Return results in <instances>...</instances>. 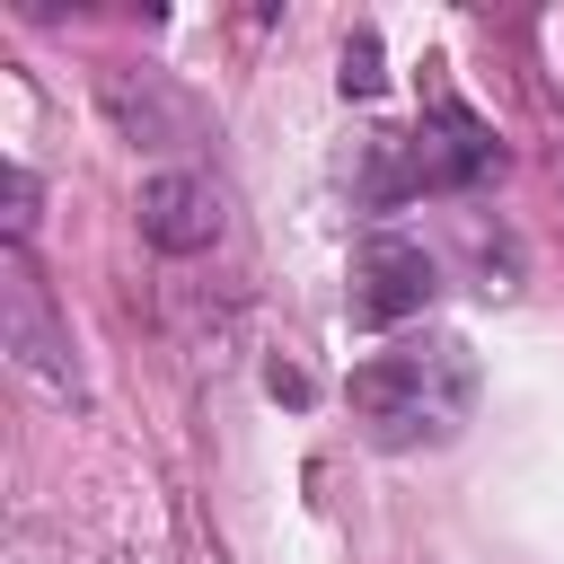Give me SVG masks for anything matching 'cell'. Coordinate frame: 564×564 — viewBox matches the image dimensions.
Returning <instances> with one entry per match:
<instances>
[{
    "instance_id": "8992f818",
    "label": "cell",
    "mask_w": 564,
    "mask_h": 564,
    "mask_svg": "<svg viewBox=\"0 0 564 564\" xmlns=\"http://www.w3.org/2000/svg\"><path fill=\"white\" fill-rule=\"evenodd\" d=\"M370 88H379V35L361 26V35L344 44V97H370Z\"/></svg>"
},
{
    "instance_id": "5b68a950",
    "label": "cell",
    "mask_w": 564,
    "mask_h": 564,
    "mask_svg": "<svg viewBox=\"0 0 564 564\" xmlns=\"http://www.w3.org/2000/svg\"><path fill=\"white\" fill-rule=\"evenodd\" d=\"M432 291H441V264L414 238H361V256H352V317L361 326H405L432 308Z\"/></svg>"
},
{
    "instance_id": "7a4b0ae2",
    "label": "cell",
    "mask_w": 564,
    "mask_h": 564,
    "mask_svg": "<svg viewBox=\"0 0 564 564\" xmlns=\"http://www.w3.org/2000/svg\"><path fill=\"white\" fill-rule=\"evenodd\" d=\"M502 167V141L485 115H467L458 97H441L414 132H379L370 167H361V203H405V194H467Z\"/></svg>"
},
{
    "instance_id": "277c9868",
    "label": "cell",
    "mask_w": 564,
    "mask_h": 564,
    "mask_svg": "<svg viewBox=\"0 0 564 564\" xmlns=\"http://www.w3.org/2000/svg\"><path fill=\"white\" fill-rule=\"evenodd\" d=\"M132 220H141V238H150L159 256H203V247H220L229 203H220L212 176H194V167H159V176H141Z\"/></svg>"
},
{
    "instance_id": "3957f363",
    "label": "cell",
    "mask_w": 564,
    "mask_h": 564,
    "mask_svg": "<svg viewBox=\"0 0 564 564\" xmlns=\"http://www.w3.org/2000/svg\"><path fill=\"white\" fill-rule=\"evenodd\" d=\"M0 344H9V361H18L35 388L79 397L70 326L53 317V291H44V273H35V256H26V247H9V256H0Z\"/></svg>"
},
{
    "instance_id": "52a82bcc",
    "label": "cell",
    "mask_w": 564,
    "mask_h": 564,
    "mask_svg": "<svg viewBox=\"0 0 564 564\" xmlns=\"http://www.w3.org/2000/svg\"><path fill=\"white\" fill-rule=\"evenodd\" d=\"M0 185H9V247H26V229H35V176H26V167H9Z\"/></svg>"
},
{
    "instance_id": "6da1fadb",
    "label": "cell",
    "mask_w": 564,
    "mask_h": 564,
    "mask_svg": "<svg viewBox=\"0 0 564 564\" xmlns=\"http://www.w3.org/2000/svg\"><path fill=\"white\" fill-rule=\"evenodd\" d=\"M352 414L379 449H432L476 414V352L458 335H397L352 370Z\"/></svg>"
}]
</instances>
